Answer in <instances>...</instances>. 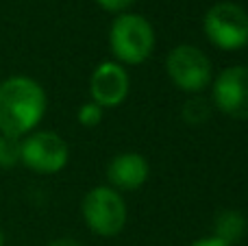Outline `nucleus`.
<instances>
[{
    "label": "nucleus",
    "instance_id": "nucleus-4",
    "mask_svg": "<svg viewBox=\"0 0 248 246\" xmlns=\"http://www.w3.org/2000/svg\"><path fill=\"white\" fill-rule=\"evenodd\" d=\"M166 72L176 90L185 94H201L211 87L214 81V65L209 57L192 44H179L168 52Z\"/></svg>",
    "mask_w": 248,
    "mask_h": 246
},
{
    "label": "nucleus",
    "instance_id": "nucleus-1",
    "mask_svg": "<svg viewBox=\"0 0 248 246\" xmlns=\"http://www.w3.org/2000/svg\"><path fill=\"white\" fill-rule=\"evenodd\" d=\"M48 98L35 78L16 74L0 81V135L26 138L44 120Z\"/></svg>",
    "mask_w": 248,
    "mask_h": 246
},
{
    "label": "nucleus",
    "instance_id": "nucleus-13",
    "mask_svg": "<svg viewBox=\"0 0 248 246\" xmlns=\"http://www.w3.org/2000/svg\"><path fill=\"white\" fill-rule=\"evenodd\" d=\"M96 2L109 13H126V9L131 7L135 0H96Z\"/></svg>",
    "mask_w": 248,
    "mask_h": 246
},
{
    "label": "nucleus",
    "instance_id": "nucleus-9",
    "mask_svg": "<svg viewBox=\"0 0 248 246\" xmlns=\"http://www.w3.org/2000/svg\"><path fill=\"white\" fill-rule=\"evenodd\" d=\"M148 174H150L148 161L144 159V155L133 151L116 155L107 166V181L118 192L140 190L148 181Z\"/></svg>",
    "mask_w": 248,
    "mask_h": 246
},
{
    "label": "nucleus",
    "instance_id": "nucleus-15",
    "mask_svg": "<svg viewBox=\"0 0 248 246\" xmlns=\"http://www.w3.org/2000/svg\"><path fill=\"white\" fill-rule=\"evenodd\" d=\"M46 246H83V244L74 238H57V240H50Z\"/></svg>",
    "mask_w": 248,
    "mask_h": 246
},
{
    "label": "nucleus",
    "instance_id": "nucleus-10",
    "mask_svg": "<svg viewBox=\"0 0 248 246\" xmlns=\"http://www.w3.org/2000/svg\"><path fill=\"white\" fill-rule=\"evenodd\" d=\"M246 233V218L237 209H224L216 216L214 222V238L222 240L227 244H235Z\"/></svg>",
    "mask_w": 248,
    "mask_h": 246
},
{
    "label": "nucleus",
    "instance_id": "nucleus-12",
    "mask_svg": "<svg viewBox=\"0 0 248 246\" xmlns=\"http://www.w3.org/2000/svg\"><path fill=\"white\" fill-rule=\"evenodd\" d=\"M103 113H105V109L90 100V103L81 105V109L77 111V120L81 122L83 126L92 129V126H98L100 122H103Z\"/></svg>",
    "mask_w": 248,
    "mask_h": 246
},
{
    "label": "nucleus",
    "instance_id": "nucleus-6",
    "mask_svg": "<svg viewBox=\"0 0 248 246\" xmlns=\"http://www.w3.org/2000/svg\"><path fill=\"white\" fill-rule=\"evenodd\" d=\"M70 148L55 131H33L22 138L20 164L37 174H55L68 166Z\"/></svg>",
    "mask_w": 248,
    "mask_h": 246
},
{
    "label": "nucleus",
    "instance_id": "nucleus-3",
    "mask_svg": "<svg viewBox=\"0 0 248 246\" xmlns=\"http://www.w3.org/2000/svg\"><path fill=\"white\" fill-rule=\"evenodd\" d=\"M83 220L92 233L100 238H113L126 227V203L111 185H96L85 194L81 205Z\"/></svg>",
    "mask_w": 248,
    "mask_h": 246
},
{
    "label": "nucleus",
    "instance_id": "nucleus-11",
    "mask_svg": "<svg viewBox=\"0 0 248 246\" xmlns=\"http://www.w3.org/2000/svg\"><path fill=\"white\" fill-rule=\"evenodd\" d=\"M22 139L11 135H0V168H13L20 164Z\"/></svg>",
    "mask_w": 248,
    "mask_h": 246
},
{
    "label": "nucleus",
    "instance_id": "nucleus-2",
    "mask_svg": "<svg viewBox=\"0 0 248 246\" xmlns=\"http://www.w3.org/2000/svg\"><path fill=\"white\" fill-rule=\"evenodd\" d=\"M109 48L120 65H140L155 50V29L140 13H120L109 29Z\"/></svg>",
    "mask_w": 248,
    "mask_h": 246
},
{
    "label": "nucleus",
    "instance_id": "nucleus-16",
    "mask_svg": "<svg viewBox=\"0 0 248 246\" xmlns=\"http://www.w3.org/2000/svg\"><path fill=\"white\" fill-rule=\"evenodd\" d=\"M0 246H4V233H2V229H0Z\"/></svg>",
    "mask_w": 248,
    "mask_h": 246
},
{
    "label": "nucleus",
    "instance_id": "nucleus-7",
    "mask_svg": "<svg viewBox=\"0 0 248 246\" xmlns=\"http://www.w3.org/2000/svg\"><path fill=\"white\" fill-rule=\"evenodd\" d=\"M214 105L233 120H248V65H229L211 81Z\"/></svg>",
    "mask_w": 248,
    "mask_h": 246
},
{
    "label": "nucleus",
    "instance_id": "nucleus-8",
    "mask_svg": "<svg viewBox=\"0 0 248 246\" xmlns=\"http://www.w3.org/2000/svg\"><path fill=\"white\" fill-rule=\"evenodd\" d=\"M131 92V77L126 68L118 61H103L94 68L90 77V96L92 103L98 107H120Z\"/></svg>",
    "mask_w": 248,
    "mask_h": 246
},
{
    "label": "nucleus",
    "instance_id": "nucleus-5",
    "mask_svg": "<svg viewBox=\"0 0 248 246\" xmlns=\"http://www.w3.org/2000/svg\"><path fill=\"white\" fill-rule=\"evenodd\" d=\"M205 35L220 50H240L248 44V13L235 2H218L205 13Z\"/></svg>",
    "mask_w": 248,
    "mask_h": 246
},
{
    "label": "nucleus",
    "instance_id": "nucleus-14",
    "mask_svg": "<svg viewBox=\"0 0 248 246\" xmlns=\"http://www.w3.org/2000/svg\"><path fill=\"white\" fill-rule=\"evenodd\" d=\"M189 246H231V244L222 242V240L214 238V235H207V238H201V240H196V242H192Z\"/></svg>",
    "mask_w": 248,
    "mask_h": 246
}]
</instances>
